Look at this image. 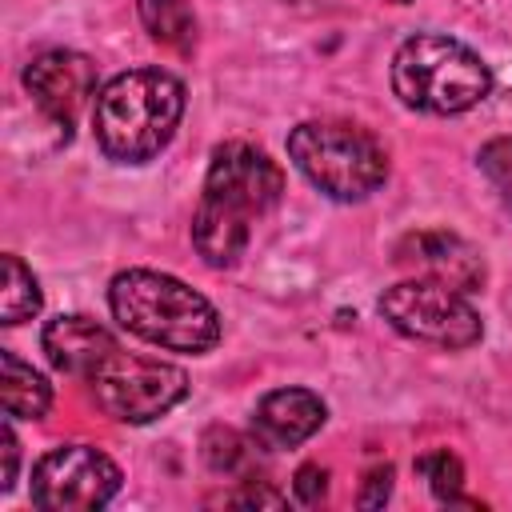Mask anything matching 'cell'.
<instances>
[{"mask_svg": "<svg viewBox=\"0 0 512 512\" xmlns=\"http://www.w3.org/2000/svg\"><path fill=\"white\" fill-rule=\"evenodd\" d=\"M284 196L280 164L244 140H228L212 152L204 192L192 216V244L208 268H232L248 240L252 224L264 220Z\"/></svg>", "mask_w": 512, "mask_h": 512, "instance_id": "1", "label": "cell"}, {"mask_svg": "<svg viewBox=\"0 0 512 512\" xmlns=\"http://www.w3.org/2000/svg\"><path fill=\"white\" fill-rule=\"evenodd\" d=\"M184 116V84L164 68H128L100 84L92 132L108 160L148 164L160 156Z\"/></svg>", "mask_w": 512, "mask_h": 512, "instance_id": "2", "label": "cell"}, {"mask_svg": "<svg viewBox=\"0 0 512 512\" xmlns=\"http://www.w3.org/2000/svg\"><path fill=\"white\" fill-rule=\"evenodd\" d=\"M108 308L124 332L164 352L204 356L220 344L224 332L220 312L208 296L156 268L116 272L108 284Z\"/></svg>", "mask_w": 512, "mask_h": 512, "instance_id": "3", "label": "cell"}, {"mask_svg": "<svg viewBox=\"0 0 512 512\" xmlns=\"http://www.w3.org/2000/svg\"><path fill=\"white\" fill-rule=\"evenodd\" d=\"M392 92L412 112L460 116L492 92V72L464 40L416 32L392 56Z\"/></svg>", "mask_w": 512, "mask_h": 512, "instance_id": "4", "label": "cell"}, {"mask_svg": "<svg viewBox=\"0 0 512 512\" xmlns=\"http://www.w3.org/2000/svg\"><path fill=\"white\" fill-rule=\"evenodd\" d=\"M288 156L312 188L340 204L368 200L388 180V152L380 148V140L340 120L296 124L288 132Z\"/></svg>", "mask_w": 512, "mask_h": 512, "instance_id": "5", "label": "cell"}, {"mask_svg": "<svg viewBox=\"0 0 512 512\" xmlns=\"http://www.w3.org/2000/svg\"><path fill=\"white\" fill-rule=\"evenodd\" d=\"M376 308L400 336H408L416 344L444 348V352L472 348L484 336L480 312L468 304V292L448 288L428 276H408V280L384 288Z\"/></svg>", "mask_w": 512, "mask_h": 512, "instance_id": "6", "label": "cell"}, {"mask_svg": "<svg viewBox=\"0 0 512 512\" xmlns=\"http://www.w3.org/2000/svg\"><path fill=\"white\" fill-rule=\"evenodd\" d=\"M88 384H92L96 404L112 420H124V424H152L188 396L184 368L168 360H152V356H132L120 348L88 376Z\"/></svg>", "mask_w": 512, "mask_h": 512, "instance_id": "7", "label": "cell"}, {"mask_svg": "<svg viewBox=\"0 0 512 512\" xmlns=\"http://www.w3.org/2000/svg\"><path fill=\"white\" fill-rule=\"evenodd\" d=\"M120 468L92 444H60L32 468V504L44 512H92L120 492Z\"/></svg>", "mask_w": 512, "mask_h": 512, "instance_id": "8", "label": "cell"}, {"mask_svg": "<svg viewBox=\"0 0 512 512\" xmlns=\"http://www.w3.org/2000/svg\"><path fill=\"white\" fill-rule=\"evenodd\" d=\"M24 88L32 96V104L56 124V128H72V120L96 100V64L84 52L72 48H48L36 60H28L24 68Z\"/></svg>", "mask_w": 512, "mask_h": 512, "instance_id": "9", "label": "cell"}, {"mask_svg": "<svg viewBox=\"0 0 512 512\" xmlns=\"http://www.w3.org/2000/svg\"><path fill=\"white\" fill-rule=\"evenodd\" d=\"M396 264L408 268L412 276H428V280H440L460 292L484 288V256L456 232H436V228L408 232L396 244Z\"/></svg>", "mask_w": 512, "mask_h": 512, "instance_id": "10", "label": "cell"}, {"mask_svg": "<svg viewBox=\"0 0 512 512\" xmlns=\"http://www.w3.org/2000/svg\"><path fill=\"white\" fill-rule=\"evenodd\" d=\"M328 420V408L308 388H276L256 404L252 432L264 448H296L312 440Z\"/></svg>", "mask_w": 512, "mask_h": 512, "instance_id": "11", "label": "cell"}, {"mask_svg": "<svg viewBox=\"0 0 512 512\" xmlns=\"http://www.w3.org/2000/svg\"><path fill=\"white\" fill-rule=\"evenodd\" d=\"M40 344H44L52 368H60L68 376H84V380L120 348L116 336L92 316H56V320H48Z\"/></svg>", "mask_w": 512, "mask_h": 512, "instance_id": "12", "label": "cell"}, {"mask_svg": "<svg viewBox=\"0 0 512 512\" xmlns=\"http://www.w3.org/2000/svg\"><path fill=\"white\" fill-rule=\"evenodd\" d=\"M0 396L12 420H40L52 408V384L12 348H0Z\"/></svg>", "mask_w": 512, "mask_h": 512, "instance_id": "13", "label": "cell"}, {"mask_svg": "<svg viewBox=\"0 0 512 512\" xmlns=\"http://www.w3.org/2000/svg\"><path fill=\"white\" fill-rule=\"evenodd\" d=\"M136 8L156 44L176 48V52H188L196 44V16L188 0H136Z\"/></svg>", "mask_w": 512, "mask_h": 512, "instance_id": "14", "label": "cell"}, {"mask_svg": "<svg viewBox=\"0 0 512 512\" xmlns=\"http://www.w3.org/2000/svg\"><path fill=\"white\" fill-rule=\"evenodd\" d=\"M44 296H40V284L32 276V268L20 264V256L4 252L0 256V320L4 324H24L40 312Z\"/></svg>", "mask_w": 512, "mask_h": 512, "instance_id": "15", "label": "cell"}, {"mask_svg": "<svg viewBox=\"0 0 512 512\" xmlns=\"http://www.w3.org/2000/svg\"><path fill=\"white\" fill-rule=\"evenodd\" d=\"M256 444L260 440H248L236 428H208L200 440V452L216 476H244L256 460Z\"/></svg>", "mask_w": 512, "mask_h": 512, "instance_id": "16", "label": "cell"}, {"mask_svg": "<svg viewBox=\"0 0 512 512\" xmlns=\"http://www.w3.org/2000/svg\"><path fill=\"white\" fill-rule=\"evenodd\" d=\"M416 472H420V480H428V488H432V496H436L440 504H468V500L460 496V488H464V464H460V456H452L448 448L424 452V456L416 460Z\"/></svg>", "mask_w": 512, "mask_h": 512, "instance_id": "17", "label": "cell"}, {"mask_svg": "<svg viewBox=\"0 0 512 512\" xmlns=\"http://www.w3.org/2000/svg\"><path fill=\"white\" fill-rule=\"evenodd\" d=\"M480 172L488 176V184L500 192L504 208L512 212V136H496L480 148Z\"/></svg>", "mask_w": 512, "mask_h": 512, "instance_id": "18", "label": "cell"}, {"mask_svg": "<svg viewBox=\"0 0 512 512\" xmlns=\"http://www.w3.org/2000/svg\"><path fill=\"white\" fill-rule=\"evenodd\" d=\"M292 492H296L300 504L316 508V504L328 496V472H324L320 464H300L296 476H292Z\"/></svg>", "mask_w": 512, "mask_h": 512, "instance_id": "19", "label": "cell"}, {"mask_svg": "<svg viewBox=\"0 0 512 512\" xmlns=\"http://www.w3.org/2000/svg\"><path fill=\"white\" fill-rule=\"evenodd\" d=\"M392 496V468L388 464H376V468H368V476H364V488H360V508H380L384 500Z\"/></svg>", "mask_w": 512, "mask_h": 512, "instance_id": "20", "label": "cell"}, {"mask_svg": "<svg viewBox=\"0 0 512 512\" xmlns=\"http://www.w3.org/2000/svg\"><path fill=\"white\" fill-rule=\"evenodd\" d=\"M0 452H4V472H0V492H8L16 484V468H20V444H16V432L12 424L0 428Z\"/></svg>", "mask_w": 512, "mask_h": 512, "instance_id": "21", "label": "cell"}, {"mask_svg": "<svg viewBox=\"0 0 512 512\" xmlns=\"http://www.w3.org/2000/svg\"><path fill=\"white\" fill-rule=\"evenodd\" d=\"M392 4H408V0H392Z\"/></svg>", "mask_w": 512, "mask_h": 512, "instance_id": "22", "label": "cell"}]
</instances>
